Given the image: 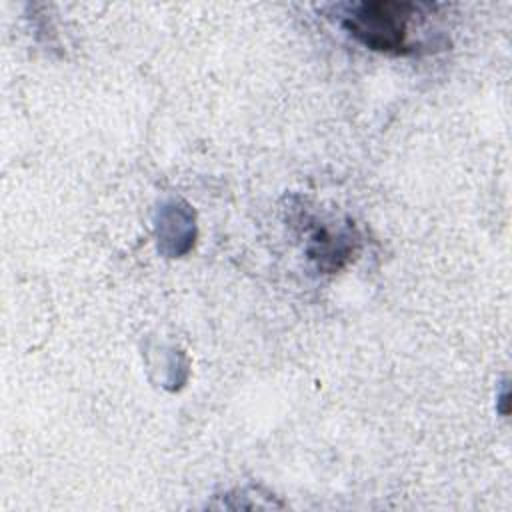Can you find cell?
<instances>
[{
	"label": "cell",
	"instance_id": "cell-1",
	"mask_svg": "<svg viewBox=\"0 0 512 512\" xmlns=\"http://www.w3.org/2000/svg\"><path fill=\"white\" fill-rule=\"evenodd\" d=\"M422 6L414 2H358L348 4L340 24L360 44L386 54H408L410 22L420 16Z\"/></svg>",
	"mask_w": 512,
	"mask_h": 512
}]
</instances>
